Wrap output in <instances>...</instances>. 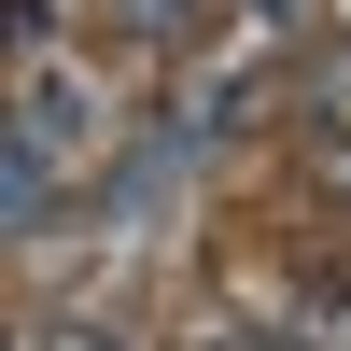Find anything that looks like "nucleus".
<instances>
[{
    "mask_svg": "<svg viewBox=\"0 0 351 351\" xmlns=\"http://www.w3.org/2000/svg\"><path fill=\"white\" fill-rule=\"evenodd\" d=\"M197 351H281V337L267 324H225V337H197Z\"/></svg>",
    "mask_w": 351,
    "mask_h": 351,
    "instance_id": "1",
    "label": "nucleus"
},
{
    "mask_svg": "<svg viewBox=\"0 0 351 351\" xmlns=\"http://www.w3.org/2000/svg\"><path fill=\"white\" fill-rule=\"evenodd\" d=\"M43 351H127V337H99V324H56V337H43Z\"/></svg>",
    "mask_w": 351,
    "mask_h": 351,
    "instance_id": "2",
    "label": "nucleus"
},
{
    "mask_svg": "<svg viewBox=\"0 0 351 351\" xmlns=\"http://www.w3.org/2000/svg\"><path fill=\"white\" fill-rule=\"evenodd\" d=\"M0 351H14V337H0Z\"/></svg>",
    "mask_w": 351,
    "mask_h": 351,
    "instance_id": "3",
    "label": "nucleus"
}]
</instances>
